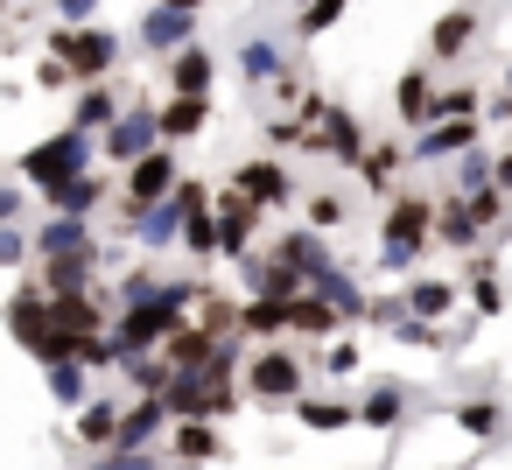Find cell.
Instances as JSON below:
<instances>
[{
    "mask_svg": "<svg viewBox=\"0 0 512 470\" xmlns=\"http://www.w3.org/2000/svg\"><path fill=\"white\" fill-rule=\"evenodd\" d=\"M246 337H260V344L288 337V302L281 295H246Z\"/></svg>",
    "mask_w": 512,
    "mask_h": 470,
    "instance_id": "obj_36",
    "label": "cell"
},
{
    "mask_svg": "<svg viewBox=\"0 0 512 470\" xmlns=\"http://www.w3.org/2000/svg\"><path fill=\"white\" fill-rule=\"evenodd\" d=\"M71 120H78V127H92V134H106V127L120 120V92H113V78H92V85L78 92Z\"/></svg>",
    "mask_w": 512,
    "mask_h": 470,
    "instance_id": "obj_32",
    "label": "cell"
},
{
    "mask_svg": "<svg viewBox=\"0 0 512 470\" xmlns=\"http://www.w3.org/2000/svg\"><path fill=\"white\" fill-rule=\"evenodd\" d=\"M99 148H106V162H113V169H134L148 148H162V106H127V113L106 127V141H99Z\"/></svg>",
    "mask_w": 512,
    "mask_h": 470,
    "instance_id": "obj_7",
    "label": "cell"
},
{
    "mask_svg": "<svg viewBox=\"0 0 512 470\" xmlns=\"http://www.w3.org/2000/svg\"><path fill=\"white\" fill-rule=\"evenodd\" d=\"M288 414H295L309 435H344V428H358V421H365V414H358V400H309V393H302Z\"/></svg>",
    "mask_w": 512,
    "mask_h": 470,
    "instance_id": "obj_23",
    "label": "cell"
},
{
    "mask_svg": "<svg viewBox=\"0 0 512 470\" xmlns=\"http://www.w3.org/2000/svg\"><path fill=\"white\" fill-rule=\"evenodd\" d=\"M358 414H365V428H400L407 421V386L400 379H372L365 400H358Z\"/></svg>",
    "mask_w": 512,
    "mask_h": 470,
    "instance_id": "obj_28",
    "label": "cell"
},
{
    "mask_svg": "<svg viewBox=\"0 0 512 470\" xmlns=\"http://www.w3.org/2000/svg\"><path fill=\"white\" fill-rule=\"evenodd\" d=\"M274 253H281L288 267H302L309 281L337 267V260H330V232H316V225H302V232H281V239H274Z\"/></svg>",
    "mask_w": 512,
    "mask_h": 470,
    "instance_id": "obj_19",
    "label": "cell"
},
{
    "mask_svg": "<svg viewBox=\"0 0 512 470\" xmlns=\"http://www.w3.org/2000/svg\"><path fill=\"white\" fill-rule=\"evenodd\" d=\"M239 78H246V85H281V78H288V57H281V43L253 36V43L239 50Z\"/></svg>",
    "mask_w": 512,
    "mask_h": 470,
    "instance_id": "obj_35",
    "label": "cell"
},
{
    "mask_svg": "<svg viewBox=\"0 0 512 470\" xmlns=\"http://www.w3.org/2000/svg\"><path fill=\"white\" fill-rule=\"evenodd\" d=\"M85 372H92L85 358H57V365H43L50 400H57V407H85V400H92V393H85Z\"/></svg>",
    "mask_w": 512,
    "mask_h": 470,
    "instance_id": "obj_37",
    "label": "cell"
},
{
    "mask_svg": "<svg viewBox=\"0 0 512 470\" xmlns=\"http://www.w3.org/2000/svg\"><path fill=\"white\" fill-rule=\"evenodd\" d=\"M190 43H197V8H169V0H155V8L141 15V50H155L162 64L176 50H190Z\"/></svg>",
    "mask_w": 512,
    "mask_h": 470,
    "instance_id": "obj_8",
    "label": "cell"
},
{
    "mask_svg": "<svg viewBox=\"0 0 512 470\" xmlns=\"http://www.w3.org/2000/svg\"><path fill=\"white\" fill-rule=\"evenodd\" d=\"M407 316H414V309H407V288H393V295H372V316H365V323H372V330H400Z\"/></svg>",
    "mask_w": 512,
    "mask_h": 470,
    "instance_id": "obj_48",
    "label": "cell"
},
{
    "mask_svg": "<svg viewBox=\"0 0 512 470\" xmlns=\"http://www.w3.org/2000/svg\"><path fill=\"white\" fill-rule=\"evenodd\" d=\"M106 190H113V183L85 169V176H71V183H57V190H43V197H50V211H71V218H85V211H99V204H106Z\"/></svg>",
    "mask_w": 512,
    "mask_h": 470,
    "instance_id": "obj_33",
    "label": "cell"
},
{
    "mask_svg": "<svg viewBox=\"0 0 512 470\" xmlns=\"http://www.w3.org/2000/svg\"><path fill=\"white\" fill-rule=\"evenodd\" d=\"M421 253H428V246H414V239H379V267H386V274H414Z\"/></svg>",
    "mask_w": 512,
    "mask_h": 470,
    "instance_id": "obj_47",
    "label": "cell"
},
{
    "mask_svg": "<svg viewBox=\"0 0 512 470\" xmlns=\"http://www.w3.org/2000/svg\"><path fill=\"white\" fill-rule=\"evenodd\" d=\"M498 183H505V190H512V148H505V155H498Z\"/></svg>",
    "mask_w": 512,
    "mask_h": 470,
    "instance_id": "obj_54",
    "label": "cell"
},
{
    "mask_svg": "<svg viewBox=\"0 0 512 470\" xmlns=\"http://www.w3.org/2000/svg\"><path fill=\"white\" fill-rule=\"evenodd\" d=\"M106 295H113V316H120V309H134V302L162 295V274H148V267H141V274H120V281H113Z\"/></svg>",
    "mask_w": 512,
    "mask_h": 470,
    "instance_id": "obj_43",
    "label": "cell"
},
{
    "mask_svg": "<svg viewBox=\"0 0 512 470\" xmlns=\"http://www.w3.org/2000/svg\"><path fill=\"white\" fill-rule=\"evenodd\" d=\"M400 169H407V141H372L365 162H358V183H365L372 197H400V190H393Z\"/></svg>",
    "mask_w": 512,
    "mask_h": 470,
    "instance_id": "obj_21",
    "label": "cell"
},
{
    "mask_svg": "<svg viewBox=\"0 0 512 470\" xmlns=\"http://www.w3.org/2000/svg\"><path fill=\"white\" fill-rule=\"evenodd\" d=\"M225 183H239L246 197H260L267 211H281V204H295V176L281 169V155H253V162H239Z\"/></svg>",
    "mask_w": 512,
    "mask_h": 470,
    "instance_id": "obj_11",
    "label": "cell"
},
{
    "mask_svg": "<svg viewBox=\"0 0 512 470\" xmlns=\"http://www.w3.org/2000/svg\"><path fill=\"white\" fill-rule=\"evenodd\" d=\"M169 449H176L183 463H218V456H232L218 421H176V428H169Z\"/></svg>",
    "mask_w": 512,
    "mask_h": 470,
    "instance_id": "obj_24",
    "label": "cell"
},
{
    "mask_svg": "<svg viewBox=\"0 0 512 470\" xmlns=\"http://www.w3.org/2000/svg\"><path fill=\"white\" fill-rule=\"evenodd\" d=\"M477 239H484V218L470 211L463 190H449L442 211H435V246H449V253H477Z\"/></svg>",
    "mask_w": 512,
    "mask_h": 470,
    "instance_id": "obj_15",
    "label": "cell"
},
{
    "mask_svg": "<svg viewBox=\"0 0 512 470\" xmlns=\"http://www.w3.org/2000/svg\"><path fill=\"white\" fill-rule=\"evenodd\" d=\"M295 8H309V0H295Z\"/></svg>",
    "mask_w": 512,
    "mask_h": 470,
    "instance_id": "obj_57",
    "label": "cell"
},
{
    "mask_svg": "<svg viewBox=\"0 0 512 470\" xmlns=\"http://www.w3.org/2000/svg\"><path fill=\"white\" fill-rule=\"evenodd\" d=\"M470 36H477V15H470V8H449V15L428 29V57H435V64H449V57H463V50H470Z\"/></svg>",
    "mask_w": 512,
    "mask_h": 470,
    "instance_id": "obj_30",
    "label": "cell"
},
{
    "mask_svg": "<svg viewBox=\"0 0 512 470\" xmlns=\"http://www.w3.org/2000/svg\"><path fill=\"white\" fill-rule=\"evenodd\" d=\"M36 85H43V92H71V85H78V71H71L64 57H50V64L36 71Z\"/></svg>",
    "mask_w": 512,
    "mask_h": 470,
    "instance_id": "obj_52",
    "label": "cell"
},
{
    "mask_svg": "<svg viewBox=\"0 0 512 470\" xmlns=\"http://www.w3.org/2000/svg\"><path fill=\"white\" fill-rule=\"evenodd\" d=\"M463 302H470L477 316H505V274H498V253H491V246H477V253H470Z\"/></svg>",
    "mask_w": 512,
    "mask_h": 470,
    "instance_id": "obj_16",
    "label": "cell"
},
{
    "mask_svg": "<svg viewBox=\"0 0 512 470\" xmlns=\"http://www.w3.org/2000/svg\"><path fill=\"white\" fill-rule=\"evenodd\" d=\"M288 330H295V337H337V330H344V309H337L330 295L309 288V295L288 302Z\"/></svg>",
    "mask_w": 512,
    "mask_h": 470,
    "instance_id": "obj_22",
    "label": "cell"
},
{
    "mask_svg": "<svg viewBox=\"0 0 512 470\" xmlns=\"http://www.w3.org/2000/svg\"><path fill=\"white\" fill-rule=\"evenodd\" d=\"M85 470H162V456H155V449H106V456H92Z\"/></svg>",
    "mask_w": 512,
    "mask_h": 470,
    "instance_id": "obj_49",
    "label": "cell"
},
{
    "mask_svg": "<svg viewBox=\"0 0 512 470\" xmlns=\"http://www.w3.org/2000/svg\"><path fill=\"white\" fill-rule=\"evenodd\" d=\"M162 400H169L176 421H232L239 407H253V400H239V386H232L225 372H211V365H197V372H169Z\"/></svg>",
    "mask_w": 512,
    "mask_h": 470,
    "instance_id": "obj_3",
    "label": "cell"
},
{
    "mask_svg": "<svg viewBox=\"0 0 512 470\" xmlns=\"http://www.w3.org/2000/svg\"><path fill=\"white\" fill-rule=\"evenodd\" d=\"M302 120H309V155H330L337 169H358L365 162V148H372V134L358 127V113H344V106H330V99H302Z\"/></svg>",
    "mask_w": 512,
    "mask_h": 470,
    "instance_id": "obj_5",
    "label": "cell"
},
{
    "mask_svg": "<svg viewBox=\"0 0 512 470\" xmlns=\"http://www.w3.org/2000/svg\"><path fill=\"white\" fill-rule=\"evenodd\" d=\"M183 253H190V260H218V253H225V225H218V204L190 218V232H183Z\"/></svg>",
    "mask_w": 512,
    "mask_h": 470,
    "instance_id": "obj_38",
    "label": "cell"
},
{
    "mask_svg": "<svg viewBox=\"0 0 512 470\" xmlns=\"http://www.w3.org/2000/svg\"><path fill=\"white\" fill-rule=\"evenodd\" d=\"M393 120L400 127H435V71L428 64H414V71H400V85H393Z\"/></svg>",
    "mask_w": 512,
    "mask_h": 470,
    "instance_id": "obj_13",
    "label": "cell"
},
{
    "mask_svg": "<svg viewBox=\"0 0 512 470\" xmlns=\"http://www.w3.org/2000/svg\"><path fill=\"white\" fill-rule=\"evenodd\" d=\"M92 155H99V148H92V127H78V120H71V127H57L50 141L22 148V155H15V176H29L36 190H57V183L85 176V169H92Z\"/></svg>",
    "mask_w": 512,
    "mask_h": 470,
    "instance_id": "obj_1",
    "label": "cell"
},
{
    "mask_svg": "<svg viewBox=\"0 0 512 470\" xmlns=\"http://www.w3.org/2000/svg\"><path fill=\"white\" fill-rule=\"evenodd\" d=\"M106 0H57V22H92Z\"/></svg>",
    "mask_w": 512,
    "mask_h": 470,
    "instance_id": "obj_53",
    "label": "cell"
},
{
    "mask_svg": "<svg viewBox=\"0 0 512 470\" xmlns=\"http://www.w3.org/2000/svg\"><path fill=\"white\" fill-rule=\"evenodd\" d=\"M456 302H463V281H442V274H414V281H407V309H414V316H435V323H442Z\"/></svg>",
    "mask_w": 512,
    "mask_h": 470,
    "instance_id": "obj_27",
    "label": "cell"
},
{
    "mask_svg": "<svg viewBox=\"0 0 512 470\" xmlns=\"http://www.w3.org/2000/svg\"><path fill=\"white\" fill-rule=\"evenodd\" d=\"M50 57H64L78 71V85H92V78L120 71L127 43H120V29H99V22H50Z\"/></svg>",
    "mask_w": 512,
    "mask_h": 470,
    "instance_id": "obj_2",
    "label": "cell"
},
{
    "mask_svg": "<svg viewBox=\"0 0 512 470\" xmlns=\"http://www.w3.org/2000/svg\"><path fill=\"white\" fill-rule=\"evenodd\" d=\"M211 127V92H169L162 99V141H197Z\"/></svg>",
    "mask_w": 512,
    "mask_h": 470,
    "instance_id": "obj_18",
    "label": "cell"
},
{
    "mask_svg": "<svg viewBox=\"0 0 512 470\" xmlns=\"http://www.w3.org/2000/svg\"><path fill=\"white\" fill-rule=\"evenodd\" d=\"M316 365H323L330 379H351V372L365 365V351H358V344H351V337L337 330V337H323V351H316Z\"/></svg>",
    "mask_w": 512,
    "mask_h": 470,
    "instance_id": "obj_40",
    "label": "cell"
},
{
    "mask_svg": "<svg viewBox=\"0 0 512 470\" xmlns=\"http://www.w3.org/2000/svg\"><path fill=\"white\" fill-rule=\"evenodd\" d=\"M302 386H309V365H302L281 337L246 358V400H253V407H274V414H281V407L302 400Z\"/></svg>",
    "mask_w": 512,
    "mask_h": 470,
    "instance_id": "obj_4",
    "label": "cell"
},
{
    "mask_svg": "<svg viewBox=\"0 0 512 470\" xmlns=\"http://www.w3.org/2000/svg\"><path fill=\"white\" fill-rule=\"evenodd\" d=\"M484 113V99L470 92V85H449V92H435V120H477Z\"/></svg>",
    "mask_w": 512,
    "mask_h": 470,
    "instance_id": "obj_45",
    "label": "cell"
},
{
    "mask_svg": "<svg viewBox=\"0 0 512 470\" xmlns=\"http://www.w3.org/2000/svg\"><path fill=\"white\" fill-rule=\"evenodd\" d=\"M29 253H36V232L0 225V267H29Z\"/></svg>",
    "mask_w": 512,
    "mask_h": 470,
    "instance_id": "obj_50",
    "label": "cell"
},
{
    "mask_svg": "<svg viewBox=\"0 0 512 470\" xmlns=\"http://www.w3.org/2000/svg\"><path fill=\"white\" fill-rule=\"evenodd\" d=\"M232 337H239V330H232ZM162 351H169V365H176V372H197V365H211V358L225 351V337H218L211 323H183Z\"/></svg>",
    "mask_w": 512,
    "mask_h": 470,
    "instance_id": "obj_20",
    "label": "cell"
},
{
    "mask_svg": "<svg viewBox=\"0 0 512 470\" xmlns=\"http://www.w3.org/2000/svg\"><path fill=\"white\" fill-rule=\"evenodd\" d=\"M162 421H176V414H169V400H162V393H134V400H127V414H120L113 449H148V442L162 435Z\"/></svg>",
    "mask_w": 512,
    "mask_h": 470,
    "instance_id": "obj_17",
    "label": "cell"
},
{
    "mask_svg": "<svg viewBox=\"0 0 512 470\" xmlns=\"http://www.w3.org/2000/svg\"><path fill=\"white\" fill-rule=\"evenodd\" d=\"M344 218H351V204H344L337 190H316V197H309V225H316V232H344Z\"/></svg>",
    "mask_w": 512,
    "mask_h": 470,
    "instance_id": "obj_46",
    "label": "cell"
},
{
    "mask_svg": "<svg viewBox=\"0 0 512 470\" xmlns=\"http://www.w3.org/2000/svg\"><path fill=\"white\" fill-rule=\"evenodd\" d=\"M169 8H204V0H169Z\"/></svg>",
    "mask_w": 512,
    "mask_h": 470,
    "instance_id": "obj_55",
    "label": "cell"
},
{
    "mask_svg": "<svg viewBox=\"0 0 512 470\" xmlns=\"http://www.w3.org/2000/svg\"><path fill=\"white\" fill-rule=\"evenodd\" d=\"M176 183H183V169H176V141H162V148H148V155L127 169V183H120V211L134 218V211L176 197Z\"/></svg>",
    "mask_w": 512,
    "mask_h": 470,
    "instance_id": "obj_6",
    "label": "cell"
},
{
    "mask_svg": "<svg viewBox=\"0 0 512 470\" xmlns=\"http://www.w3.org/2000/svg\"><path fill=\"white\" fill-rule=\"evenodd\" d=\"M393 344H407V351H449V330H442L435 316H407V323L393 330Z\"/></svg>",
    "mask_w": 512,
    "mask_h": 470,
    "instance_id": "obj_39",
    "label": "cell"
},
{
    "mask_svg": "<svg viewBox=\"0 0 512 470\" xmlns=\"http://www.w3.org/2000/svg\"><path fill=\"white\" fill-rule=\"evenodd\" d=\"M309 288H316V295H330V302L344 309V330H358V323L372 316V295H365V288H358V281H351L344 267H330V274H316Z\"/></svg>",
    "mask_w": 512,
    "mask_h": 470,
    "instance_id": "obj_26",
    "label": "cell"
},
{
    "mask_svg": "<svg viewBox=\"0 0 512 470\" xmlns=\"http://www.w3.org/2000/svg\"><path fill=\"white\" fill-rule=\"evenodd\" d=\"M29 190H36L29 176H22V183H8V190H0V225H22V211H29Z\"/></svg>",
    "mask_w": 512,
    "mask_h": 470,
    "instance_id": "obj_51",
    "label": "cell"
},
{
    "mask_svg": "<svg viewBox=\"0 0 512 470\" xmlns=\"http://www.w3.org/2000/svg\"><path fill=\"white\" fill-rule=\"evenodd\" d=\"M505 92H512V64H505Z\"/></svg>",
    "mask_w": 512,
    "mask_h": 470,
    "instance_id": "obj_56",
    "label": "cell"
},
{
    "mask_svg": "<svg viewBox=\"0 0 512 470\" xmlns=\"http://www.w3.org/2000/svg\"><path fill=\"white\" fill-rule=\"evenodd\" d=\"M211 78H218V57L204 43H190V50L169 57V92H211Z\"/></svg>",
    "mask_w": 512,
    "mask_h": 470,
    "instance_id": "obj_31",
    "label": "cell"
},
{
    "mask_svg": "<svg viewBox=\"0 0 512 470\" xmlns=\"http://www.w3.org/2000/svg\"><path fill=\"white\" fill-rule=\"evenodd\" d=\"M449 421H456L470 442H498V435H505V400H456Z\"/></svg>",
    "mask_w": 512,
    "mask_h": 470,
    "instance_id": "obj_34",
    "label": "cell"
},
{
    "mask_svg": "<svg viewBox=\"0 0 512 470\" xmlns=\"http://www.w3.org/2000/svg\"><path fill=\"white\" fill-rule=\"evenodd\" d=\"M477 141H484V120H435V127L414 134V155L421 162H449V155H470Z\"/></svg>",
    "mask_w": 512,
    "mask_h": 470,
    "instance_id": "obj_14",
    "label": "cell"
},
{
    "mask_svg": "<svg viewBox=\"0 0 512 470\" xmlns=\"http://www.w3.org/2000/svg\"><path fill=\"white\" fill-rule=\"evenodd\" d=\"M344 8H351V0H309V8L295 15V36H302V43H316L323 29H337V22H344Z\"/></svg>",
    "mask_w": 512,
    "mask_h": 470,
    "instance_id": "obj_41",
    "label": "cell"
},
{
    "mask_svg": "<svg viewBox=\"0 0 512 470\" xmlns=\"http://www.w3.org/2000/svg\"><path fill=\"white\" fill-rule=\"evenodd\" d=\"M435 197H421V190H400V197H386V218H379V239H414V246H435Z\"/></svg>",
    "mask_w": 512,
    "mask_h": 470,
    "instance_id": "obj_9",
    "label": "cell"
},
{
    "mask_svg": "<svg viewBox=\"0 0 512 470\" xmlns=\"http://www.w3.org/2000/svg\"><path fill=\"white\" fill-rule=\"evenodd\" d=\"M260 134H267L274 155H281V148H309V120H302V113H274V120H260Z\"/></svg>",
    "mask_w": 512,
    "mask_h": 470,
    "instance_id": "obj_42",
    "label": "cell"
},
{
    "mask_svg": "<svg viewBox=\"0 0 512 470\" xmlns=\"http://www.w3.org/2000/svg\"><path fill=\"white\" fill-rule=\"evenodd\" d=\"M260 197H246L239 183H225L218 190V225H225V260H246L253 253V225H260Z\"/></svg>",
    "mask_w": 512,
    "mask_h": 470,
    "instance_id": "obj_12",
    "label": "cell"
},
{
    "mask_svg": "<svg viewBox=\"0 0 512 470\" xmlns=\"http://www.w3.org/2000/svg\"><path fill=\"white\" fill-rule=\"evenodd\" d=\"M99 239L85 232V218H71V211H50L43 225H36V253L50 260V253H92Z\"/></svg>",
    "mask_w": 512,
    "mask_h": 470,
    "instance_id": "obj_25",
    "label": "cell"
},
{
    "mask_svg": "<svg viewBox=\"0 0 512 470\" xmlns=\"http://www.w3.org/2000/svg\"><path fill=\"white\" fill-rule=\"evenodd\" d=\"M120 414H127V400H113V393H106V400H85V407H78V442H85V449H113Z\"/></svg>",
    "mask_w": 512,
    "mask_h": 470,
    "instance_id": "obj_29",
    "label": "cell"
},
{
    "mask_svg": "<svg viewBox=\"0 0 512 470\" xmlns=\"http://www.w3.org/2000/svg\"><path fill=\"white\" fill-rule=\"evenodd\" d=\"M463 197H470V211L484 218V232H505V197H512L505 183H484V190H463Z\"/></svg>",
    "mask_w": 512,
    "mask_h": 470,
    "instance_id": "obj_44",
    "label": "cell"
},
{
    "mask_svg": "<svg viewBox=\"0 0 512 470\" xmlns=\"http://www.w3.org/2000/svg\"><path fill=\"white\" fill-rule=\"evenodd\" d=\"M127 232H134L148 253H169V246H183V232H190V204H183V197H162V204L134 211Z\"/></svg>",
    "mask_w": 512,
    "mask_h": 470,
    "instance_id": "obj_10",
    "label": "cell"
}]
</instances>
